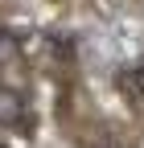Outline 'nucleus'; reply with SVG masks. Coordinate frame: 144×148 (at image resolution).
Segmentation results:
<instances>
[{"mask_svg":"<svg viewBox=\"0 0 144 148\" xmlns=\"http://www.w3.org/2000/svg\"><path fill=\"white\" fill-rule=\"evenodd\" d=\"M25 119V99H21V90L8 86V82H0V123L12 127V123H21Z\"/></svg>","mask_w":144,"mask_h":148,"instance_id":"f257e3e1","label":"nucleus"},{"mask_svg":"<svg viewBox=\"0 0 144 148\" xmlns=\"http://www.w3.org/2000/svg\"><path fill=\"white\" fill-rule=\"evenodd\" d=\"M0 148H4V144H0Z\"/></svg>","mask_w":144,"mask_h":148,"instance_id":"7ed1b4c3","label":"nucleus"},{"mask_svg":"<svg viewBox=\"0 0 144 148\" xmlns=\"http://www.w3.org/2000/svg\"><path fill=\"white\" fill-rule=\"evenodd\" d=\"M16 53H21V41H16L12 29H0V66H8Z\"/></svg>","mask_w":144,"mask_h":148,"instance_id":"f03ea898","label":"nucleus"}]
</instances>
